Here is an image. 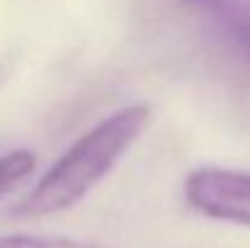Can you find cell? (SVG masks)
Instances as JSON below:
<instances>
[{
    "instance_id": "cell-5",
    "label": "cell",
    "mask_w": 250,
    "mask_h": 248,
    "mask_svg": "<svg viewBox=\"0 0 250 248\" xmlns=\"http://www.w3.org/2000/svg\"><path fill=\"white\" fill-rule=\"evenodd\" d=\"M0 248H100L92 241L71 236H37V234H10L0 236Z\"/></svg>"
},
{
    "instance_id": "cell-4",
    "label": "cell",
    "mask_w": 250,
    "mask_h": 248,
    "mask_svg": "<svg viewBox=\"0 0 250 248\" xmlns=\"http://www.w3.org/2000/svg\"><path fill=\"white\" fill-rule=\"evenodd\" d=\"M37 168V156L29 149H12L0 156V197L27 180Z\"/></svg>"
},
{
    "instance_id": "cell-3",
    "label": "cell",
    "mask_w": 250,
    "mask_h": 248,
    "mask_svg": "<svg viewBox=\"0 0 250 248\" xmlns=\"http://www.w3.org/2000/svg\"><path fill=\"white\" fill-rule=\"evenodd\" d=\"M211 32L250 64V0H185Z\"/></svg>"
},
{
    "instance_id": "cell-2",
    "label": "cell",
    "mask_w": 250,
    "mask_h": 248,
    "mask_svg": "<svg viewBox=\"0 0 250 248\" xmlns=\"http://www.w3.org/2000/svg\"><path fill=\"white\" fill-rule=\"evenodd\" d=\"M182 197L197 214L250 229V173L224 168V165H199L187 173L182 182Z\"/></svg>"
},
{
    "instance_id": "cell-6",
    "label": "cell",
    "mask_w": 250,
    "mask_h": 248,
    "mask_svg": "<svg viewBox=\"0 0 250 248\" xmlns=\"http://www.w3.org/2000/svg\"><path fill=\"white\" fill-rule=\"evenodd\" d=\"M5 76H7V64H0V83L5 81Z\"/></svg>"
},
{
    "instance_id": "cell-1",
    "label": "cell",
    "mask_w": 250,
    "mask_h": 248,
    "mask_svg": "<svg viewBox=\"0 0 250 248\" xmlns=\"http://www.w3.org/2000/svg\"><path fill=\"white\" fill-rule=\"evenodd\" d=\"M148 122V102L124 105L100 119L56 158V163L39 178L32 192H27L17 202L15 214L27 219L49 217L83 202L131 151Z\"/></svg>"
}]
</instances>
